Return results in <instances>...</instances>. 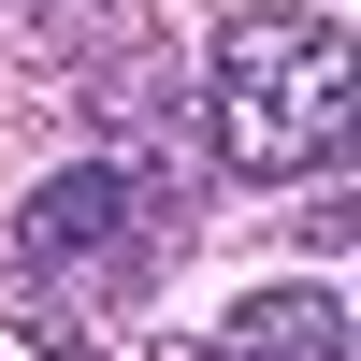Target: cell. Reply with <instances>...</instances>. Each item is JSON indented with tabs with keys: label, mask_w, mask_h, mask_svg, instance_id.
Listing matches in <instances>:
<instances>
[{
	"label": "cell",
	"mask_w": 361,
	"mask_h": 361,
	"mask_svg": "<svg viewBox=\"0 0 361 361\" xmlns=\"http://www.w3.org/2000/svg\"><path fill=\"white\" fill-rule=\"evenodd\" d=\"M188 217H202V188H188L173 159H145V145L58 159L44 188L15 202V246H0V304H15V333L58 347V361H116L102 318H130L145 289L173 275Z\"/></svg>",
	"instance_id": "6da1fadb"
},
{
	"label": "cell",
	"mask_w": 361,
	"mask_h": 361,
	"mask_svg": "<svg viewBox=\"0 0 361 361\" xmlns=\"http://www.w3.org/2000/svg\"><path fill=\"white\" fill-rule=\"evenodd\" d=\"M347 130H361V58L333 15L246 0L202 44V145L231 188H318V173H347Z\"/></svg>",
	"instance_id": "7a4b0ae2"
},
{
	"label": "cell",
	"mask_w": 361,
	"mask_h": 361,
	"mask_svg": "<svg viewBox=\"0 0 361 361\" xmlns=\"http://www.w3.org/2000/svg\"><path fill=\"white\" fill-rule=\"evenodd\" d=\"M0 44L116 73V58H145V0H0Z\"/></svg>",
	"instance_id": "277c9868"
},
{
	"label": "cell",
	"mask_w": 361,
	"mask_h": 361,
	"mask_svg": "<svg viewBox=\"0 0 361 361\" xmlns=\"http://www.w3.org/2000/svg\"><path fill=\"white\" fill-rule=\"evenodd\" d=\"M159 361H347V304L333 275H260L217 333H173Z\"/></svg>",
	"instance_id": "3957f363"
}]
</instances>
